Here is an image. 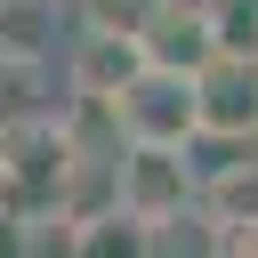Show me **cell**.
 <instances>
[{
	"instance_id": "6da1fadb",
	"label": "cell",
	"mask_w": 258,
	"mask_h": 258,
	"mask_svg": "<svg viewBox=\"0 0 258 258\" xmlns=\"http://www.w3.org/2000/svg\"><path fill=\"white\" fill-rule=\"evenodd\" d=\"M202 202V169H194V145H129L121 137V210L137 226H153V250H161V226H185Z\"/></svg>"
},
{
	"instance_id": "7a4b0ae2",
	"label": "cell",
	"mask_w": 258,
	"mask_h": 258,
	"mask_svg": "<svg viewBox=\"0 0 258 258\" xmlns=\"http://www.w3.org/2000/svg\"><path fill=\"white\" fill-rule=\"evenodd\" d=\"M113 129L129 145H202V113H194V73L169 64H137L129 89L113 97Z\"/></svg>"
},
{
	"instance_id": "3957f363",
	"label": "cell",
	"mask_w": 258,
	"mask_h": 258,
	"mask_svg": "<svg viewBox=\"0 0 258 258\" xmlns=\"http://www.w3.org/2000/svg\"><path fill=\"white\" fill-rule=\"evenodd\" d=\"M194 113H202V137L250 145V137H258V56L218 48V56L194 73Z\"/></svg>"
},
{
	"instance_id": "277c9868",
	"label": "cell",
	"mask_w": 258,
	"mask_h": 258,
	"mask_svg": "<svg viewBox=\"0 0 258 258\" xmlns=\"http://www.w3.org/2000/svg\"><path fill=\"white\" fill-rule=\"evenodd\" d=\"M145 64V48H137V32H73V48H64V97H97V105H113L121 89H129V73Z\"/></svg>"
},
{
	"instance_id": "5b68a950",
	"label": "cell",
	"mask_w": 258,
	"mask_h": 258,
	"mask_svg": "<svg viewBox=\"0 0 258 258\" xmlns=\"http://www.w3.org/2000/svg\"><path fill=\"white\" fill-rule=\"evenodd\" d=\"M137 48H145V64L202 73V64L218 56V32H210L202 0H153V8H145V24H137Z\"/></svg>"
},
{
	"instance_id": "8992f818",
	"label": "cell",
	"mask_w": 258,
	"mask_h": 258,
	"mask_svg": "<svg viewBox=\"0 0 258 258\" xmlns=\"http://www.w3.org/2000/svg\"><path fill=\"white\" fill-rule=\"evenodd\" d=\"M56 48V0H0V56H48Z\"/></svg>"
},
{
	"instance_id": "52a82bcc",
	"label": "cell",
	"mask_w": 258,
	"mask_h": 258,
	"mask_svg": "<svg viewBox=\"0 0 258 258\" xmlns=\"http://www.w3.org/2000/svg\"><path fill=\"white\" fill-rule=\"evenodd\" d=\"M48 113V56H0V129Z\"/></svg>"
},
{
	"instance_id": "ba28073f",
	"label": "cell",
	"mask_w": 258,
	"mask_h": 258,
	"mask_svg": "<svg viewBox=\"0 0 258 258\" xmlns=\"http://www.w3.org/2000/svg\"><path fill=\"white\" fill-rule=\"evenodd\" d=\"M202 16H210V32H218V48L258 56V0H202Z\"/></svg>"
},
{
	"instance_id": "9c48e42d",
	"label": "cell",
	"mask_w": 258,
	"mask_h": 258,
	"mask_svg": "<svg viewBox=\"0 0 258 258\" xmlns=\"http://www.w3.org/2000/svg\"><path fill=\"white\" fill-rule=\"evenodd\" d=\"M145 8L153 0H73V24H89V32H137Z\"/></svg>"
},
{
	"instance_id": "30bf717a",
	"label": "cell",
	"mask_w": 258,
	"mask_h": 258,
	"mask_svg": "<svg viewBox=\"0 0 258 258\" xmlns=\"http://www.w3.org/2000/svg\"><path fill=\"white\" fill-rule=\"evenodd\" d=\"M210 242H218V250H250V258H258V218H242V226H226V234H210Z\"/></svg>"
}]
</instances>
